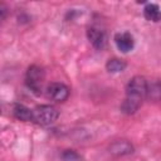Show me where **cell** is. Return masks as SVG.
Segmentation results:
<instances>
[{
  "mask_svg": "<svg viewBox=\"0 0 161 161\" xmlns=\"http://www.w3.org/2000/svg\"><path fill=\"white\" fill-rule=\"evenodd\" d=\"M87 36H88V40L89 43L98 50H102L106 48V44H107V35L103 30L98 29V28H94V26H91L88 30H87Z\"/></svg>",
  "mask_w": 161,
  "mask_h": 161,
  "instance_id": "obj_5",
  "label": "cell"
},
{
  "mask_svg": "<svg viewBox=\"0 0 161 161\" xmlns=\"http://www.w3.org/2000/svg\"><path fill=\"white\" fill-rule=\"evenodd\" d=\"M59 113L57 108L49 104H42L33 109V121L42 126H49L54 123L58 118Z\"/></svg>",
  "mask_w": 161,
  "mask_h": 161,
  "instance_id": "obj_2",
  "label": "cell"
},
{
  "mask_svg": "<svg viewBox=\"0 0 161 161\" xmlns=\"http://www.w3.org/2000/svg\"><path fill=\"white\" fill-rule=\"evenodd\" d=\"M13 114L15 118L20 121H33V111H30L24 104H14L13 107Z\"/></svg>",
  "mask_w": 161,
  "mask_h": 161,
  "instance_id": "obj_7",
  "label": "cell"
},
{
  "mask_svg": "<svg viewBox=\"0 0 161 161\" xmlns=\"http://www.w3.org/2000/svg\"><path fill=\"white\" fill-rule=\"evenodd\" d=\"M63 160L64 161H78L79 156L73 151V150H68L63 153Z\"/></svg>",
  "mask_w": 161,
  "mask_h": 161,
  "instance_id": "obj_10",
  "label": "cell"
},
{
  "mask_svg": "<svg viewBox=\"0 0 161 161\" xmlns=\"http://www.w3.org/2000/svg\"><path fill=\"white\" fill-rule=\"evenodd\" d=\"M143 15L148 21L157 23L161 20V10L156 4H147L143 9Z\"/></svg>",
  "mask_w": 161,
  "mask_h": 161,
  "instance_id": "obj_8",
  "label": "cell"
},
{
  "mask_svg": "<svg viewBox=\"0 0 161 161\" xmlns=\"http://www.w3.org/2000/svg\"><path fill=\"white\" fill-rule=\"evenodd\" d=\"M114 43H116V47L118 48V50H121L122 53H128L135 47L133 36L126 31L125 33H117L114 35Z\"/></svg>",
  "mask_w": 161,
  "mask_h": 161,
  "instance_id": "obj_6",
  "label": "cell"
},
{
  "mask_svg": "<svg viewBox=\"0 0 161 161\" xmlns=\"http://www.w3.org/2000/svg\"><path fill=\"white\" fill-rule=\"evenodd\" d=\"M147 92H148V86L143 77L136 75L132 79H130L126 87V98L121 107L122 111L127 114L135 113L140 108L145 97L147 96Z\"/></svg>",
  "mask_w": 161,
  "mask_h": 161,
  "instance_id": "obj_1",
  "label": "cell"
},
{
  "mask_svg": "<svg viewBox=\"0 0 161 161\" xmlns=\"http://www.w3.org/2000/svg\"><path fill=\"white\" fill-rule=\"evenodd\" d=\"M47 94L55 102H64L69 96V88L63 83H50L47 87Z\"/></svg>",
  "mask_w": 161,
  "mask_h": 161,
  "instance_id": "obj_4",
  "label": "cell"
},
{
  "mask_svg": "<svg viewBox=\"0 0 161 161\" xmlns=\"http://www.w3.org/2000/svg\"><path fill=\"white\" fill-rule=\"evenodd\" d=\"M44 83V70L38 65H31L28 68L25 74L26 87L35 94H40Z\"/></svg>",
  "mask_w": 161,
  "mask_h": 161,
  "instance_id": "obj_3",
  "label": "cell"
},
{
  "mask_svg": "<svg viewBox=\"0 0 161 161\" xmlns=\"http://www.w3.org/2000/svg\"><path fill=\"white\" fill-rule=\"evenodd\" d=\"M106 68L108 72L111 73H119L122 72L125 68H126V63L122 60V59H118V58H112L107 62L106 64Z\"/></svg>",
  "mask_w": 161,
  "mask_h": 161,
  "instance_id": "obj_9",
  "label": "cell"
}]
</instances>
